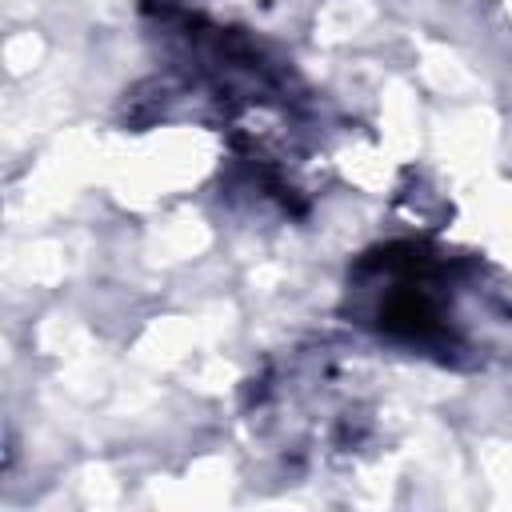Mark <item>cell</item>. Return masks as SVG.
Instances as JSON below:
<instances>
[{
    "mask_svg": "<svg viewBox=\"0 0 512 512\" xmlns=\"http://www.w3.org/2000/svg\"><path fill=\"white\" fill-rule=\"evenodd\" d=\"M348 288L356 312L380 336L444 360L464 348V328L456 320L460 280L448 256L424 244H384L360 256Z\"/></svg>",
    "mask_w": 512,
    "mask_h": 512,
    "instance_id": "6da1fadb",
    "label": "cell"
}]
</instances>
